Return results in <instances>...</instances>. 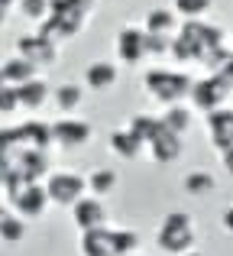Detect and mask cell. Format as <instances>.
<instances>
[{
    "instance_id": "cell-2",
    "label": "cell",
    "mask_w": 233,
    "mask_h": 256,
    "mask_svg": "<svg viewBox=\"0 0 233 256\" xmlns=\"http://www.w3.org/2000/svg\"><path fill=\"white\" fill-rule=\"evenodd\" d=\"M156 244L162 253H172V256H185L195 250L198 244V230L195 224H191V214L185 211H172L162 218V224H159V234H156Z\"/></svg>"
},
{
    "instance_id": "cell-6",
    "label": "cell",
    "mask_w": 233,
    "mask_h": 256,
    "mask_svg": "<svg viewBox=\"0 0 233 256\" xmlns=\"http://www.w3.org/2000/svg\"><path fill=\"white\" fill-rule=\"evenodd\" d=\"M178 36H182L185 42H191V49L198 52V62H204L214 49L224 46V30L221 26L204 23V20H185V26H182Z\"/></svg>"
},
{
    "instance_id": "cell-39",
    "label": "cell",
    "mask_w": 233,
    "mask_h": 256,
    "mask_svg": "<svg viewBox=\"0 0 233 256\" xmlns=\"http://www.w3.org/2000/svg\"><path fill=\"white\" fill-rule=\"evenodd\" d=\"M130 256H143V253H130Z\"/></svg>"
},
{
    "instance_id": "cell-1",
    "label": "cell",
    "mask_w": 233,
    "mask_h": 256,
    "mask_svg": "<svg viewBox=\"0 0 233 256\" xmlns=\"http://www.w3.org/2000/svg\"><path fill=\"white\" fill-rule=\"evenodd\" d=\"M94 13V0H52V13L45 23H39V36L52 39V42H62L71 39L84 30L88 16Z\"/></svg>"
},
{
    "instance_id": "cell-12",
    "label": "cell",
    "mask_w": 233,
    "mask_h": 256,
    "mask_svg": "<svg viewBox=\"0 0 233 256\" xmlns=\"http://www.w3.org/2000/svg\"><path fill=\"white\" fill-rule=\"evenodd\" d=\"M71 218H75L78 230H94V227H107L104 220H107V208H104L101 198H94V194H84L81 201H78L75 208H71Z\"/></svg>"
},
{
    "instance_id": "cell-3",
    "label": "cell",
    "mask_w": 233,
    "mask_h": 256,
    "mask_svg": "<svg viewBox=\"0 0 233 256\" xmlns=\"http://www.w3.org/2000/svg\"><path fill=\"white\" fill-rule=\"evenodd\" d=\"M6 198H10V208L16 218H39V214H45V208L52 204L49 194H45V185H39V182H26L19 178L16 172H10V178H6Z\"/></svg>"
},
{
    "instance_id": "cell-4",
    "label": "cell",
    "mask_w": 233,
    "mask_h": 256,
    "mask_svg": "<svg viewBox=\"0 0 233 256\" xmlns=\"http://www.w3.org/2000/svg\"><path fill=\"white\" fill-rule=\"evenodd\" d=\"M146 91L152 94V98L159 100V104L172 107V104H182L185 98L191 94V78L185 75V72H172V68H149L143 78Z\"/></svg>"
},
{
    "instance_id": "cell-18",
    "label": "cell",
    "mask_w": 233,
    "mask_h": 256,
    "mask_svg": "<svg viewBox=\"0 0 233 256\" xmlns=\"http://www.w3.org/2000/svg\"><path fill=\"white\" fill-rule=\"evenodd\" d=\"M178 26V13L175 10H165V6H152L143 20V30L149 36H172Z\"/></svg>"
},
{
    "instance_id": "cell-11",
    "label": "cell",
    "mask_w": 233,
    "mask_h": 256,
    "mask_svg": "<svg viewBox=\"0 0 233 256\" xmlns=\"http://www.w3.org/2000/svg\"><path fill=\"white\" fill-rule=\"evenodd\" d=\"M208 133L217 152L233 150V107H221V110L208 114Z\"/></svg>"
},
{
    "instance_id": "cell-16",
    "label": "cell",
    "mask_w": 233,
    "mask_h": 256,
    "mask_svg": "<svg viewBox=\"0 0 233 256\" xmlns=\"http://www.w3.org/2000/svg\"><path fill=\"white\" fill-rule=\"evenodd\" d=\"M16 98H19V110H39V107H45L49 104V98H52V88L42 82V78H32V82H26V84H19L16 88Z\"/></svg>"
},
{
    "instance_id": "cell-38",
    "label": "cell",
    "mask_w": 233,
    "mask_h": 256,
    "mask_svg": "<svg viewBox=\"0 0 233 256\" xmlns=\"http://www.w3.org/2000/svg\"><path fill=\"white\" fill-rule=\"evenodd\" d=\"M185 256H204V253H198V250H191V253H185Z\"/></svg>"
},
{
    "instance_id": "cell-31",
    "label": "cell",
    "mask_w": 233,
    "mask_h": 256,
    "mask_svg": "<svg viewBox=\"0 0 233 256\" xmlns=\"http://www.w3.org/2000/svg\"><path fill=\"white\" fill-rule=\"evenodd\" d=\"M19 110V98H16V88L6 84L3 75H0V114H16Z\"/></svg>"
},
{
    "instance_id": "cell-27",
    "label": "cell",
    "mask_w": 233,
    "mask_h": 256,
    "mask_svg": "<svg viewBox=\"0 0 233 256\" xmlns=\"http://www.w3.org/2000/svg\"><path fill=\"white\" fill-rule=\"evenodd\" d=\"M19 13L32 23H45L52 13V0H19Z\"/></svg>"
},
{
    "instance_id": "cell-15",
    "label": "cell",
    "mask_w": 233,
    "mask_h": 256,
    "mask_svg": "<svg viewBox=\"0 0 233 256\" xmlns=\"http://www.w3.org/2000/svg\"><path fill=\"white\" fill-rule=\"evenodd\" d=\"M81 256H117L114 253V230L110 227H94L81 234Z\"/></svg>"
},
{
    "instance_id": "cell-35",
    "label": "cell",
    "mask_w": 233,
    "mask_h": 256,
    "mask_svg": "<svg viewBox=\"0 0 233 256\" xmlns=\"http://www.w3.org/2000/svg\"><path fill=\"white\" fill-rule=\"evenodd\" d=\"M10 214H13V211H10V204H0V224H3V220L10 218Z\"/></svg>"
},
{
    "instance_id": "cell-10",
    "label": "cell",
    "mask_w": 233,
    "mask_h": 256,
    "mask_svg": "<svg viewBox=\"0 0 233 256\" xmlns=\"http://www.w3.org/2000/svg\"><path fill=\"white\" fill-rule=\"evenodd\" d=\"M16 56H23L26 62L39 65H52L58 58V46L45 36H19L16 39Z\"/></svg>"
},
{
    "instance_id": "cell-34",
    "label": "cell",
    "mask_w": 233,
    "mask_h": 256,
    "mask_svg": "<svg viewBox=\"0 0 233 256\" xmlns=\"http://www.w3.org/2000/svg\"><path fill=\"white\" fill-rule=\"evenodd\" d=\"M221 162H224V169H227V175L233 178V150H227V152H221Z\"/></svg>"
},
{
    "instance_id": "cell-23",
    "label": "cell",
    "mask_w": 233,
    "mask_h": 256,
    "mask_svg": "<svg viewBox=\"0 0 233 256\" xmlns=\"http://www.w3.org/2000/svg\"><path fill=\"white\" fill-rule=\"evenodd\" d=\"M191 117H195V110H191V107L172 104V107H165V114H162V126L169 133H175V136H185V133L191 130Z\"/></svg>"
},
{
    "instance_id": "cell-30",
    "label": "cell",
    "mask_w": 233,
    "mask_h": 256,
    "mask_svg": "<svg viewBox=\"0 0 233 256\" xmlns=\"http://www.w3.org/2000/svg\"><path fill=\"white\" fill-rule=\"evenodd\" d=\"M146 56L149 58L172 56V39L169 36H149V32H146Z\"/></svg>"
},
{
    "instance_id": "cell-24",
    "label": "cell",
    "mask_w": 233,
    "mask_h": 256,
    "mask_svg": "<svg viewBox=\"0 0 233 256\" xmlns=\"http://www.w3.org/2000/svg\"><path fill=\"white\" fill-rule=\"evenodd\" d=\"M185 192L191 194V198H208V194H214V185H217V178L211 172H204V169H195V172H188L185 175Z\"/></svg>"
},
{
    "instance_id": "cell-37",
    "label": "cell",
    "mask_w": 233,
    "mask_h": 256,
    "mask_svg": "<svg viewBox=\"0 0 233 256\" xmlns=\"http://www.w3.org/2000/svg\"><path fill=\"white\" fill-rule=\"evenodd\" d=\"M6 23V10H0V26H3Z\"/></svg>"
},
{
    "instance_id": "cell-25",
    "label": "cell",
    "mask_w": 233,
    "mask_h": 256,
    "mask_svg": "<svg viewBox=\"0 0 233 256\" xmlns=\"http://www.w3.org/2000/svg\"><path fill=\"white\" fill-rule=\"evenodd\" d=\"M117 172L114 169H94L88 175V188H91V194L94 198H104V194H110V192H117Z\"/></svg>"
},
{
    "instance_id": "cell-14",
    "label": "cell",
    "mask_w": 233,
    "mask_h": 256,
    "mask_svg": "<svg viewBox=\"0 0 233 256\" xmlns=\"http://www.w3.org/2000/svg\"><path fill=\"white\" fill-rule=\"evenodd\" d=\"M146 152H149V159H152V162H159V166L178 162V156H182V136H175V133H169L162 126V130H159V136L146 146Z\"/></svg>"
},
{
    "instance_id": "cell-20",
    "label": "cell",
    "mask_w": 233,
    "mask_h": 256,
    "mask_svg": "<svg viewBox=\"0 0 233 256\" xmlns=\"http://www.w3.org/2000/svg\"><path fill=\"white\" fill-rule=\"evenodd\" d=\"M84 84L91 91H107L117 84V65L114 62H91L84 68Z\"/></svg>"
},
{
    "instance_id": "cell-19",
    "label": "cell",
    "mask_w": 233,
    "mask_h": 256,
    "mask_svg": "<svg viewBox=\"0 0 233 256\" xmlns=\"http://www.w3.org/2000/svg\"><path fill=\"white\" fill-rule=\"evenodd\" d=\"M0 75H3V82L13 84V88H19V84L32 82V78H39V75H36V65L26 62L23 56H10L3 65H0Z\"/></svg>"
},
{
    "instance_id": "cell-22",
    "label": "cell",
    "mask_w": 233,
    "mask_h": 256,
    "mask_svg": "<svg viewBox=\"0 0 233 256\" xmlns=\"http://www.w3.org/2000/svg\"><path fill=\"white\" fill-rule=\"evenodd\" d=\"M126 130H130L136 140H143V143L149 146L152 140L159 136V130H162V117H156V114H133Z\"/></svg>"
},
{
    "instance_id": "cell-5",
    "label": "cell",
    "mask_w": 233,
    "mask_h": 256,
    "mask_svg": "<svg viewBox=\"0 0 233 256\" xmlns=\"http://www.w3.org/2000/svg\"><path fill=\"white\" fill-rule=\"evenodd\" d=\"M45 194H49V201L58 204V208H75L78 201L88 194V178L71 172V169L52 172L49 178H45Z\"/></svg>"
},
{
    "instance_id": "cell-33",
    "label": "cell",
    "mask_w": 233,
    "mask_h": 256,
    "mask_svg": "<svg viewBox=\"0 0 233 256\" xmlns=\"http://www.w3.org/2000/svg\"><path fill=\"white\" fill-rule=\"evenodd\" d=\"M221 227L227 234H233V204L230 208H224V214H221Z\"/></svg>"
},
{
    "instance_id": "cell-9",
    "label": "cell",
    "mask_w": 233,
    "mask_h": 256,
    "mask_svg": "<svg viewBox=\"0 0 233 256\" xmlns=\"http://www.w3.org/2000/svg\"><path fill=\"white\" fill-rule=\"evenodd\" d=\"M117 58L123 65H136V62H143V58H149L146 56V30L143 26H123V30L117 32Z\"/></svg>"
},
{
    "instance_id": "cell-29",
    "label": "cell",
    "mask_w": 233,
    "mask_h": 256,
    "mask_svg": "<svg viewBox=\"0 0 233 256\" xmlns=\"http://www.w3.org/2000/svg\"><path fill=\"white\" fill-rule=\"evenodd\" d=\"M211 10V0H175V13L185 20H204Z\"/></svg>"
},
{
    "instance_id": "cell-26",
    "label": "cell",
    "mask_w": 233,
    "mask_h": 256,
    "mask_svg": "<svg viewBox=\"0 0 233 256\" xmlns=\"http://www.w3.org/2000/svg\"><path fill=\"white\" fill-rule=\"evenodd\" d=\"M0 240H3V244H10V246L23 244V240H26V220L16 218V214H10V218L0 224Z\"/></svg>"
},
{
    "instance_id": "cell-21",
    "label": "cell",
    "mask_w": 233,
    "mask_h": 256,
    "mask_svg": "<svg viewBox=\"0 0 233 256\" xmlns=\"http://www.w3.org/2000/svg\"><path fill=\"white\" fill-rule=\"evenodd\" d=\"M52 100H55V107L68 117V114H75L78 107H81V100H84V88L81 84H75V82H65V84H58L55 91H52Z\"/></svg>"
},
{
    "instance_id": "cell-17",
    "label": "cell",
    "mask_w": 233,
    "mask_h": 256,
    "mask_svg": "<svg viewBox=\"0 0 233 256\" xmlns=\"http://www.w3.org/2000/svg\"><path fill=\"white\" fill-rule=\"evenodd\" d=\"M107 143H110V152H114L117 159H123V162L139 159V156H143V150H146V143H143V140H136L130 130H114Z\"/></svg>"
},
{
    "instance_id": "cell-32",
    "label": "cell",
    "mask_w": 233,
    "mask_h": 256,
    "mask_svg": "<svg viewBox=\"0 0 233 256\" xmlns=\"http://www.w3.org/2000/svg\"><path fill=\"white\" fill-rule=\"evenodd\" d=\"M10 172H13V162H10V156H3V152H0V185H6Z\"/></svg>"
},
{
    "instance_id": "cell-28",
    "label": "cell",
    "mask_w": 233,
    "mask_h": 256,
    "mask_svg": "<svg viewBox=\"0 0 233 256\" xmlns=\"http://www.w3.org/2000/svg\"><path fill=\"white\" fill-rule=\"evenodd\" d=\"M136 246H139V234L136 230H126V227H117L114 230V253L117 256L136 253Z\"/></svg>"
},
{
    "instance_id": "cell-7",
    "label": "cell",
    "mask_w": 233,
    "mask_h": 256,
    "mask_svg": "<svg viewBox=\"0 0 233 256\" xmlns=\"http://www.w3.org/2000/svg\"><path fill=\"white\" fill-rule=\"evenodd\" d=\"M233 91V88L227 82H221V78H214V75H208V78H201V82H195L191 84V107L195 110H201V114H214V110H221L224 107V98Z\"/></svg>"
},
{
    "instance_id": "cell-8",
    "label": "cell",
    "mask_w": 233,
    "mask_h": 256,
    "mask_svg": "<svg viewBox=\"0 0 233 256\" xmlns=\"http://www.w3.org/2000/svg\"><path fill=\"white\" fill-rule=\"evenodd\" d=\"M91 124H84V120L78 117H58L55 124H52V136H55V143L62 146V150H81L84 143L91 140Z\"/></svg>"
},
{
    "instance_id": "cell-36",
    "label": "cell",
    "mask_w": 233,
    "mask_h": 256,
    "mask_svg": "<svg viewBox=\"0 0 233 256\" xmlns=\"http://www.w3.org/2000/svg\"><path fill=\"white\" fill-rule=\"evenodd\" d=\"M13 4H16V0H0V10H10Z\"/></svg>"
},
{
    "instance_id": "cell-13",
    "label": "cell",
    "mask_w": 233,
    "mask_h": 256,
    "mask_svg": "<svg viewBox=\"0 0 233 256\" xmlns=\"http://www.w3.org/2000/svg\"><path fill=\"white\" fill-rule=\"evenodd\" d=\"M10 162H13V172H16L19 178H26V182H39L45 172H49V159H45V152H39V150H19V152L10 156Z\"/></svg>"
}]
</instances>
